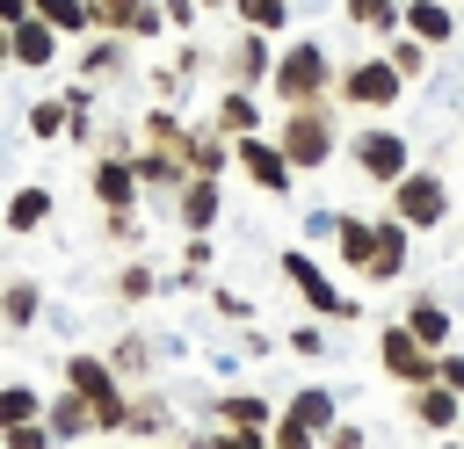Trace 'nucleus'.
<instances>
[{
	"mask_svg": "<svg viewBox=\"0 0 464 449\" xmlns=\"http://www.w3.org/2000/svg\"><path fill=\"white\" fill-rule=\"evenodd\" d=\"M276 145L290 152V167H297V174L326 167V152H334V116H326V101L290 109V123H283V138H276Z\"/></svg>",
	"mask_w": 464,
	"mask_h": 449,
	"instance_id": "1",
	"label": "nucleus"
},
{
	"mask_svg": "<svg viewBox=\"0 0 464 449\" xmlns=\"http://www.w3.org/2000/svg\"><path fill=\"white\" fill-rule=\"evenodd\" d=\"M392 217H399L406 232H435V224L450 217V188H442V174L413 167V174L392 188Z\"/></svg>",
	"mask_w": 464,
	"mask_h": 449,
	"instance_id": "2",
	"label": "nucleus"
},
{
	"mask_svg": "<svg viewBox=\"0 0 464 449\" xmlns=\"http://www.w3.org/2000/svg\"><path fill=\"white\" fill-rule=\"evenodd\" d=\"M65 384L102 413V427H130V406H123V391H116V362H102V355H72V362H65Z\"/></svg>",
	"mask_w": 464,
	"mask_h": 449,
	"instance_id": "3",
	"label": "nucleus"
},
{
	"mask_svg": "<svg viewBox=\"0 0 464 449\" xmlns=\"http://www.w3.org/2000/svg\"><path fill=\"white\" fill-rule=\"evenodd\" d=\"M377 362H384V377H399V384H406V377H413V384H435V377H442V355H435L406 319H399V326H384Z\"/></svg>",
	"mask_w": 464,
	"mask_h": 449,
	"instance_id": "4",
	"label": "nucleus"
},
{
	"mask_svg": "<svg viewBox=\"0 0 464 449\" xmlns=\"http://www.w3.org/2000/svg\"><path fill=\"white\" fill-rule=\"evenodd\" d=\"M319 87H326V51H319V43H290V51L276 58V94H283L290 109H304V101H319Z\"/></svg>",
	"mask_w": 464,
	"mask_h": 449,
	"instance_id": "5",
	"label": "nucleus"
},
{
	"mask_svg": "<svg viewBox=\"0 0 464 449\" xmlns=\"http://www.w3.org/2000/svg\"><path fill=\"white\" fill-rule=\"evenodd\" d=\"M348 152H355V167L370 174V181H384V188H399L413 167H406V138L399 130H355L348 138Z\"/></svg>",
	"mask_w": 464,
	"mask_h": 449,
	"instance_id": "6",
	"label": "nucleus"
},
{
	"mask_svg": "<svg viewBox=\"0 0 464 449\" xmlns=\"http://www.w3.org/2000/svg\"><path fill=\"white\" fill-rule=\"evenodd\" d=\"M283 282H290V290H297L312 311H326V319H355V311H362L348 290H334V282L312 268V253H283Z\"/></svg>",
	"mask_w": 464,
	"mask_h": 449,
	"instance_id": "7",
	"label": "nucleus"
},
{
	"mask_svg": "<svg viewBox=\"0 0 464 449\" xmlns=\"http://www.w3.org/2000/svg\"><path fill=\"white\" fill-rule=\"evenodd\" d=\"M399 87H406V72H399L392 58H362V65H348V72H341V94H348L355 109H392V101H399Z\"/></svg>",
	"mask_w": 464,
	"mask_h": 449,
	"instance_id": "8",
	"label": "nucleus"
},
{
	"mask_svg": "<svg viewBox=\"0 0 464 449\" xmlns=\"http://www.w3.org/2000/svg\"><path fill=\"white\" fill-rule=\"evenodd\" d=\"M239 167H246L261 188H276V196H283V188H290V174H297V167H290V152H283V145H268V138H239Z\"/></svg>",
	"mask_w": 464,
	"mask_h": 449,
	"instance_id": "9",
	"label": "nucleus"
},
{
	"mask_svg": "<svg viewBox=\"0 0 464 449\" xmlns=\"http://www.w3.org/2000/svg\"><path fill=\"white\" fill-rule=\"evenodd\" d=\"M7 51H14V65H29V72H36V65H51V58H58V29H51L44 14H29V22H14V29H7Z\"/></svg>",
	"mask_w": 464,
	"mask_h": 449,
	"instance_id": "10",
	"label": "nucleus"
},
{
	"mask_svg": "<svg viewBox=\"0 0 464 449\" xmlns=\"http://www.w3.org/2000/svg\"><path fill=\"white\" fill-rule=\"evenodd\" d=\"M174 217H181V232L218 224V181H210V174H196L188 188H174Z\"/></svg>",
	"mask_w": 464,
	"mask_h": 449,
	"instance_id": "11",
	"label": "nucleus"
},
{
	"mask_svg": "<svg viewBox=\"0 0 464 449\" xmlns=\"http://www.w3.org/2000/svg\"><path fill=\"white\" fill-rule=\"evenodd\" d=\"M51 210H58V196H51L44 181H22V188L7 196V232H36Z\"/></svg>",
	"mask_w": 464,
	"mask_h": 449,
	"instance_id": "12",
	"label": "nucleus"
},
{
	"mask_svg": "<svg viewBox=\"0 0 464 449\" xmlns=\"http://www.w3.org/2000/svg\"><path fill=\"white\" fill-rule=\"evenodd\" d=\"M406 36H420V43H450V36H457V14H450L442 0H406Z\"/></svg>",
	"mask_w": 464,
	"mask_h": 449,
	"instance_id": "13",
	"label": "nucleus"
},
{
	"mask_svg": "<svg viewBox=\"0 0 464 449\" xmlns=\"http://www.w3.org/2000/svg\"><path fill=\"white\" fill-rule=\"evenodd\" d=\"M94 196H102V210H130L138 167H130V159H102V167H94Z\"/></svg>",
	"mask_w": 464,
	"mask_h": 449,
	"instance_id": "14",
	"label": "nucleus"
},
{
	"mask_svg": "<svg viewBox=\"0 0 464 449\" xmlns=\"http://www.w3.org/2000/svg\"><path fill=\"white\" fill-rule=\"evenodd\" d=\"M334 246H341L348 268H370L377 246H384V224H370V217H341V239H334Z\"/></svg>",
	"mask_w": 464,
	"mask_h": 449,
	"instance_id": "15",
	"label": "nucleus"
},
{
	"mask_svg": "<svg viewBox=\"0 0 464 449\" xmlns=\"http://www.w3.org/2000/svg\"><path fill=\"white\" fill-rule=\"evenodd\" d=\"M283 420H297V427H312V435H319V427H326V435L341 427V420H334V391H326V384L290 391V413H283Z\"/></svg>",
	"mask_w": 464,
	"mask_h": 449,
	"instance_id": "16",
	"label": "nucleus"
},
{
	"mask_svg": "<svg viewBox=\"0 0 464 449\" xmlns=\"http://www.w3.org/2000/svg\"><path fill=\"white\" fill-rule=\"evenodd\" d=\"M413 420L442 435V427H457V420H464V398H457L450 384H420V398H413Z\"/></svg>",
	"mask_w": 464,
	"mask_h": 449,
	"instance_id": "17",
	"label": "nucleus"
},
{
	"mask_svg": "<svg viewBox=\"0 0 464 449\" xmlns=\"http://www.w3.org/2000/svg\"><path fill=\"white\" fill-rule=\"evenodd\" d=\"M44 427H51L58 442H72V435H87V427H102V413H94V406H87L80 391H65V398H58V406L44 413Z\"/></svg>",
	"mask_w": 464,
	"mask_h": 449,
	"instance_id": "18",
	"label": "nucleus"
},
{
	"mask_svg": "<svg viewBox=\"0 0 464 449\" xmlns=\"http://www.w3.org/2000/svg\"><path fill=\"white\" fill-rule=\"evenodd\" d=\"M218 130H225V138H254V130H261V109H254L246 87H232V94L218 101Z\"/></svg>",
	"mask_w": 464,
	"mask_h": 449,
	"instance_id": "19",
	"label": "nucleus"
},
{
	"mask_svg": "<svg viewBox=\"0 0 464 449\" xmlns=\"http://www.w3.org/2000/svg\"><path fill=\"white\" fill-rule=\"evenodd\" d=\"M406 326H413L428 348H442V340H450V311H442L435 297H413V304H406Z\"/></svg>",
	"mask_w": 464,
	"mask_h": 449,
	"instance_id": "20",
	"label": "nucleus"
},
{
	"mask_svg": "<svg viewBox=\"0 0 464 449\" xmlns=\"http://www.w3.org/2000/svg\"><path fill=\"white\" fill-rule=\"evenodd\" d=\"M36 14H44L58 36H80V29L94 22V0H36Z\"/></svg>",
	"mask_w": 464,
	"mask_h": 449,
	"instance_id": "21",
	"label": "nucleus"
},
{
	"mask_svg": "<svg viewBox=\"0 0 464 449\" xmlns=\"http://www.w3.org/2000/svg\"><path fill=\"white\" fill-rule=\"evenodd\" d=\"M399 261H406V224L392 217V224H384V246H377V261H370L362 275H370V282H392V275H399Z\"/></svg>",
	"mask_w": 464,
	"mask_h": 449,
	"instance_id": "22",
	"label": "nucleus"
},
{
	"mask_svg": "<svg viewBox=\"0 0 464 449\" xmlns=\"http://www.w3.org/2000/svg\"><path fill=\"white\" fill-rule=\"evenodd\" d=\"M58 130H72V101H29V138H58Z\"/></svg>",
	"mask_w": 464,
	"mask_h": 449,
	"instance_id": "23",
	"label": "nucleus"
},
{
	"mask_svg": "<svg viewBox=\"0 0 464 449\" xmlns=\"http://www.w3.org/2000/svg\"><path fill=\"white\" fill-rule=\"evenodd\" d=\"M218 420H225V427H261V420H268V398L232 391V398H218Z\"/></svg>",
	"mask_w": 464,
	"mask_h": 449,
	"instance_id": "24",
	"label": "nucleus"
},
{
	"mask_svg": "<svg viewBox=\"0 0 464 449\" xmlns=\"http://www.w3.org/2000/svg\"><path fill=\"white\" fill-rule=\"evenodd\" d=\"M232 72L239 80H276V58H268V43H261V29L239 43V58H232Z\"/></svg>",
	"mask_w": 464,
	"mask_h": 449,
	"instance_id": "25",
	"label": "nucleus"
},
{
	"mask_svg": "<svg viewBox=\"0 0 464 449\" xmlns=\"http://www.w3.org/2000/svg\"><path fill=\"white\" fill-rule=\"evenodd\" d=\"M341 14H348L355 29H392V22H399V0H341Z\"/></svg>",
	"mask_w": 464,
	"mask_h": 449,
	"instance_id": "26",
	"label": "nucleus"
},
{
	"mask_svg": "<svg viewBox=\"0 0 464 449\" xmlns=\"http://www.w3.org/2000/svg\"><path fill=\"white\" fill-rule=\"evenodd\" d=\"M0 319L22 333V326L36 319V282H7V297H0Z\"/></svg>",
	"mask_w": 464,
	"mask_h": 449,
	"instance_id": "27",
	"label": "nucleus"
},
{
	"mask_svg": "<svg viewBox=\"0 0 464 449\" xmlns=\"http://www.w3.org/2000/svg\"><path fill=\"white\" fill-rule=\"evenodd\" d=\"M29 420H36V391L29 384H7L0 391V427H29Z\"/></svg>",
	"mask_w": 464,
	"mask_h": 449,
	"instance_id": "28",
	"label": "nucleus"
},
{
	"mask_svg": "<svg viewBox=\"0 0 464 449\" xmlns=\"http://www.w3.org/2000/svg\"><path fill=\"white\" fill-rule=\"evenodd\" d=\"M239 14H246V29H261V36H268V29H283V22H290V0H239Z\"/></svg>",
	"mask_w": 464,
	"mask_h": 449,
	"instance_id": "29",
	"label": "nucleus"
},
{
	"mask_svg": "<svg viewBox=\"0 0 464 449\" xmlns=\"http://www.w3.org/2000/svg\"><path fill=\"white\" fill-rule=\"evenodd\" d=\"M384 58H392V65H399L406 80H420V72H428V43H420V36H399V43L384 51Z\"/></svg>",
	"mask_w": 464,
	"mask_h": 449,
	"instance_id": "30",
	"label": "nucleus"
},
{
	"mask_svg": "<svg viewBox=\"0 0 464 449\" xmlns=\"http://www.w3.org/2000/svg\"><path fill=\"white\" fill-rule=\"evenodd\" d=\"M188 167L218 181V167H225V145H218V138H188Z\"/></svg>",
	"mask_w": 464,
	"mask_h": 449,
	"instance_id": "31",
	"label": "nucleus"
},
{
	"mask_svg": "<svg viewBox=\"0 0 464 449\" xmlns=\"http://www.w3.org/2000/svg\"><path fill=\"white\" fill-rule=\"evenodd\" d=\"M152 290H160V282H152V268H138V261L116 275V297H123V304H138V297H152Z\"/></svg>",
	"mask_w": 464,
	"mask_h": 449,
	"instance_id": "32",
	"label": "nucleus"
},
{
	"mask_svg": "<svg viewBox=\"0 0 464 449\" xmlns=\"http://www.w3.org/2000/svg\"><path fill=\"white\" fill-rule=\"evenodd\" d=\"M109 65H123V43H116V36H102V43H87V80H102Z\"/></svg>",
	"mask_w": 464,
	"mask_h": 449,
	"instance_id": "33",
	"label": "nucleus"
},
{
	"mask_svg": "<svg viewBox=\"0 0 464 449\" xmlns=\"http://www.w3.org/2000/svg\"><path fill=\"white\" fill-rule=\"evenodd\" d=\"M188 449H261V435H254V427H225V435H203V442H188Z\"/></svg>",
	"mask_w": 464,
	"mask_h": 449,
	"instance_id": "34",
	"label": "nucleus"
},
{
	"mask_svg": "<svg viewBox=\"0 0 464 449\" xmlns=\"http://www.w3.org/2000/svg\"><path fill=\"white\" fill-rule=\"evenodd\" d=\"M290 355L319 362V355H326V333H319V326H297V333H290Z\"/></svg>",
	"mask_w": 464,
	"mask_h": 449,
	"instance_id": "35",
	"label": "nucleus"
},
{
	"mask_svg": "<svg viewBox=\"0 0 464 449\" xmlns=\"http://www.w3.org/2000/svg\"><path fill=\"white\" fill-rule=\"evenodd\" d=\"M51 442H58V435L36 427V420H29V427H7V449H51Z\"/></svg>",
	"mask_w": 464,
	"mask_h": 449,
	"instance_id": "36",
	"label": "nucleus"
},
{
	"mask_svg": "<svg viewBox=\"0 0 464 449\" xmlns=\"http://www.w3.org/2000/svg\"><path fill=\"white\" fill-rule=\"evenodd\" d=\"M268 449H312V427H297V420H276Z\"/></svg>",
	"mask_w": 464,
	"mask_h": 449,
	"instance_id": "37",
	"label": "nucleus"
},
{
	"mask_svg": "<svg viewBox=\"0 0 464 449\" xmlns=\"http://www.w3.org/2000/svg\"><path fill=\"white\" fill-rule=\"evenodd\" d=\"M326 449H362V427H355V420H341V427L326 435Z\"/></svg>",
	"mask_w": 464,
	"mask_h": 449,
	"instance_id": "38",
	"label": "nucleus"
},
{
	"mask_svg": "<svg viewBox=\"0 0 464 449\" xmlns=\"http://www.w3.org/2000/svg\"><path fill=\"white\" fill-rule=\"evenodd\" d=\"M435 384H450V391L464 398V355H442V377H435Z\"/></svg>",
	"mask_w": 464,
	"mask_h": 449,
	"instance_id": "39",
	"label": "nucleus"
},
{
	"mask_svg": "<svg viewBox=\"0 0 464 449\" xmlns=\"http://www.w3.org/2000/svg\"><path fill=\"white\" fill-rule=\"evenodd\" d=\"M160 7H167V22H174V29H188V22H196V0H160Z\"/></svg>",
	"mask_w": 464,
	"mask_h": 449,
	"instance_id": "40",
	"label": "nucleus"
},
{
	"mask_svg": "<svg viewBox=\"0 0 464 449\" xmlns=\"http://www.w3.org/2000/svg\"><path fill=\"white\" fill-rule=\"evenodd\" d=\"M203 7H218V0H203Z\"/></svg>",
	"mask_w": 464,
	"mask_h": 449,
	"instance_id": "41",
	"label": "nucleus"
},
{
	"mask_svg": "<svg viewBox=\"0 0 464 449\" xmlns=\"http://www.w3.org/2000/svg\"><path fill=\"white\" fill-rule=\"evenodd\" d=\"M450 449H464V442H450Z\"/></svg>",
	"mask_w": 464,
	"mask_h": 449,
	"instance_id": "42",
	"label": "nucleus"
}]
</instances>
